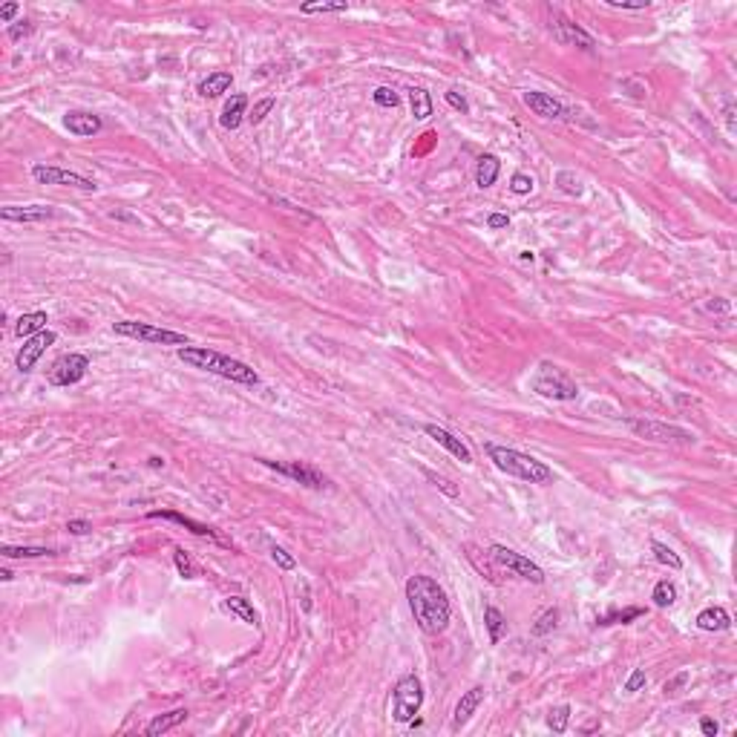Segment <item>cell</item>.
Returning <instances> with one entry per match:
<instances>
[{"mask_svg": "<svg viewBox=\"0 0 737 737\" xmlns=\"http://www.w3.org/2000/svg\"><path fill=\"white\" fill-rule=\"evenodd\" d=\"M685 680H688V674L682 671V674H677V677H674L671 682H665V688H663V691H665V695H677V688H680V685H682Z\"/></svg>", "mask_w": 737, "mask_h": 737, "instance_id": "681fc988", "label": "cell"}, {"mask_svg": "<svg viewBox=\"0 0 737 737\" xmlns=\"http://www.w3.org/2000/svg\"><path fill=\"white\" fill-rule=\"evenodd\" d=\"M32 176L38 185H61V188H75V190H96L98 185L93 179L81 176V173H72V170H64V167H52V164H38L32 167Z\"/></svg>", "mask_w": 737, "mask_h": 737, "instance_id": "9c48e42d", "label": "cell"}, {"mask_svg": "<svg viewBox=\"0 0 737 737\" xmlns=\"http://www.w3.org/2000/svg\"><path fill=\"white\" fill-rule=\"evenodd\" d=\"M188 709H173V712H167V714H159V717H153L150 723H147V734L150 737H156V734H164V731H170V729H176V726H182L185 720H188Z\"/></svg>", "mask_w": 737, "mask_h": 737, "instance_id": "7402d4cb", "label": "cell"}, {"mask_svg": "<svg viewBox=\"0 0 737 737\" xmlns=\"http://www.w3.org/2000/svg\"><path fill=\"white\" fill-rule=\"evenodd\" d=\"M423 706V685L415 674H404L392 691V720L395 723H412L415 714Z\"/></svg>", "mask_w": 737, "mask_h": 737, "instance_id": "8992f818", "label": "cell"}, {"mask_svg": "<svg viewBox=\"0 0 737 737\" xmlns=\"http://www.w3.org/2000/svg\"><path fill=\"white\" fill-rule=\"evenodd\" d=\"M550 32H553V38L561 43V47H579V50H593L596 47V40H593L590 32H585L582 26H576L573 21H568L565 15H559V12L550 18Z\"/></svg>", "mask_w": 737, "mask_h": 737, "instance_id": "30bf717a", "label": "cell"}, {"mask_svg": "<svg viewBox=\"0 0 737 737\" xmlns=\"http://www.w3.org/2000/svg\"><path fill=\"white\" fill-rule=\"evenodd\" d=\"M423 432H426V435H429L432 441H435V444H441L447 452H452L461 464H472V452H469V447H467L461 438H455L452 432H447L444 426H438V423H426Z\"/></svg>", "mask_w": 737, "mask_h": 737, "instance_id": "5bb4252c", "label": "cell"}, {"mask_svg": "<svg viewBox=\"0 0 737 737\" xmlns=\"http://www.w3.org/2000/svg\"><path fill=\"white\" fill-rule=\"evenodd\" d=\"M423 475H426V479H429L432 484H435V487H438V490H441V493H444L447 498H458V487H455V484H452L450 479H444V475H438V472H432V469H426V467H423Z\"/></svg>", "mask_w": 737, "mask_h": 737, "instance_id": "8d00e7d4", "label": "cell"}, {"mask_svg": "<svg viewBox=\"0 0 737 737\" xmlns=\"http://www.w3.org/2000/svg\"><path fill=\"white\" fill-rule=\"evenodd\" d=\"M86 369H90V360H86L84 355H64L52 363L50 383L52 386H75L78 380H84Z\"/></svg>", "mask_w": 737, "mask_h": 737, "instance_id": "8fae6325", "label": "cell"}, {"mask_svg": "<svg viewBox=\"0 0 737 737\" xmlns=\"http://www.w3.org/2000/svg\"><path fill=\"white\" fill-rule=\"evenodd\" d=\"M345 9H349V4H345V0H334V4H328V0H320V4H302V6H299L302 15H328V12H345Z\"/></svg>", "mask_w": 737, "mask_h": 737, "instance_id": "4dcf8cb0", "label": "cell"}, {"mask_svg": "<svg viewBox=\"0 0 737 737\" xmlns=\"http://www.w3.org/2000/svg\"><path fill=\"white\" fill-rule=\"evenodd\" d=\"M406 599H409L412 617H415V622L421 625L423 634H444L450 628V617H452L450 599H447L444 588L432 576H423V573L409 576Z\"/></svg>", "mask_w": 737, "mask_h": 737, "instance_id": "6da1fadb", "label": "cell"}, {"mask_svg": "<svg viewBox=\"0 0 737 737\" xmlns=\"http://www.w3.org/2000/svg\"><path fill=\"white\" fill-rule=\"evenodd\" d=\"M533 176H527V173H515V176L510 179V190L513 193H518V196H525V193H530L533 190Z\"/></svg>", "mask_w": 737, "mask_h": 737, "instance_id": "f35d334b", "label": "cell"}, {"mask_svg": "<svg viewBox=\"0 0 737 737\" xmlns=\"http://www.w3.org/2000/svg\"><path fill=\"white\" fill-rule=\"evenodd\" d=\"M645 682H648V677H645V668H634V671H631V677H628V682H625V691H639Z\"/></svg>", "mask_w": 737, "mask_h": 737, "instance_id": "7bdbcfd3", "label": "cell"}, {"mask_svg": "<svg viewBox=\"0 0 737 737\" xmlns=\"http://www.w3.org/2000/svg\"><path fill=\"white\" fill-rule=\"evenodd\" d=\"M67 530L75 533V536H84V533H90V530H93V525H90V522H84V518H72V522L67 525Z\"/></svg>", "mask_w": 737, "mask_h": 737, "instance_id": "bcb514c9", "label": "cell"}, {"mask_svg": "<svg viewBox=\"0 0 737 737\" xmlns=\"http://www.w3.org/2000/svg\"><path fill=\"white\" fill-rule=\"evenodd\" d=\"M173 561H176V568H179V573H182L185 579H193V561H190V556H188L182 547L173 550Z\"/></svg>", "mask_w": 737, "mask_h": 737, "instance_id": "60d3db41", "label": "cell"}, {"mask_svg": "<svg viewBox=\"0 0 737 737\" xmlns=\"http://www.w3.org/2000/svg\"><path fill=\"white\" fill-rule=\"evenodd\" d=\"M697 628L700 631H726V628H731V617L720 605H712V608H703L697 614Z\"/></svg>", "mask_w": 737, "mask_h": 737, "instance_id": "ffe728a7", "label": "cell"}, {"mask_svg": "<svg viewBox=\"0 0 737 737\" xmlns=\"http://www.w3.org/2000/svg\"><path fill=\"white\" fill-rule=\"evenodd\" d=\"M55 340H58V337H55V331H47V328H43L40 334H35V337H29V340L21 345V352H18V360H15V363H18V369H21L23 375H26V372H32V366L38 363V358H40L43 352H47V349H50V345H52Z\"/></svg>", "mask_w": 737, "mask_h": 737, "instance_id": "4fadbf2b", "label": "cell"}, {"mask_svg": "<svg viewBox=\"0 0 737 737\" xmlns=\"http://www.w3.org/2000/svg\"><path fill=\"white\" fill-rule=\"evenodd\" d=\"M18 9H21L18 4H6L4 9H0V21H4V23H9V21H12L15 15H18Z\"/></svg>", "mask_w": 737, "mask_h": 737, "instance_id": "f907efd6", "label": "cell"}, {"mask_svg": "<svg viewBox=\"0 0 737 737\" xmlns=\"http://www.w3.org/2000/svg\"><path fill=\"white\" fill-rule=\"evenodd\" d=\"M271 559L277 561V565L282 568V571H294L297 568V561H294V556L285 550V547H280V544H271Z\"/></svg>", "mask_w": 737, "mask_h": 737, "instance_id": "ab89813d", "label": "cell"}, {"mask_svg": "<svg viewBox=\"0 0 737 737\" xmlns=\"http://www.w3.org/2000/svg\"><path fill=\"white\" fill-rule=\"evenodd\" d=\"M700 731H703L706 737H714V734L720 731V726H717V720H712V717H703V720H700Z\"/></svg>", "mask_w": 737, "mask_h": 737, "instance_id": "c3c4849f", "label": "cell"}, {"mask_svg": "<svg viewBox=\"0 0 737 737\" xmlns=\"http://www.w3.org/2000/svg\"><path fill=\"white\" fill-rule=\"evenodd\" d=\"M487 225H490L493 231H501V228H507V225H510V216H507V213H490Z\"/></svg>", "mask_w": 737, "mask_h": 737, "instance_id": "7dc6e473", "label": "cell"}, {"mask_svg": "<svg viewBox=\"0 0 737 737\" xmlns=\"http://www.w3.org/2000/svg\"><path fill=\"white\" fill-rule=\"evenodd\" d=\"M0 556L6 559H38V556H52L50 547H12V544H4L0 547Z\"/></svg>", "mask_w": 737, "mask_h": 737, "instance_id": "f546056e", "label": "cell"}, {"mask_svg": "<svg viewBox=\"0 0 737 737\" xmlns=\"http://www.w3.org/2000/svg\"><path fill=\"white\" fill-rule=\"evenodd\" d=\"M611 9H625V12H639V9H648V0H639V4H625V0H605Z\"/></svg>", "mask_w": 737, "mask_h": 737, "instance_id": "ee69618b", "label": "cell"}, {"mask_svg": "<svg viewBox=\"0 0 737 737\" xmlns=\"http://www.w3.org/2000/svg\"><path fill=\"white\" fill-rule=\"evenodd\" d=\"M179 360L193 366V369H202V372H210V375H219L225 380H234V383H245V386H256L259 383V375L248 363L234 360V358H228L222 352L205 349V345H182Z\"/></svg>", "mask_w": 737, "mask_h": 737, "instance_id": "7a4b0ae2", "label": "cell"}, {"mask_svg": "<svg viewBox=\"0 0 737 737\" xmlns=\"http://www.w3.org/2000/svg\"><path fill=\"white\" fill-rule=\"evenodd\" d=\"M409 104H412V115L418 121H426L432 115V98H429V93L423 90V86H412V90H409Z\"/></svg>", "mask_w": 737, "mask_h": 737, "instance_id": "4316f807", "label": "cell"}, {"mask_svg": "<svg viewBox=\"0 0 737 737\" xmlns=\"http://www.w3.org/2000/svg\"><path fill=\"white\" fill-rule=\"evenodd\" d=\"M533 392L550 401H576L579 386L571 380V375L565 369H559L556 363H539V372L533 377Z\"/></svg>", "mask_w": 737, "mask_h": 737, "instance_id": "277c9868", "label": "cell"}, {"mask_svg": "<svg viewBox=\"0 0 737 737\" xmlns=\"http://www.w3.org/2000/svg\"><path fill=\"white\" fill-rule=\"evenodd\" d=\"M231 84H234V75H231V72H213V75H207V78L199 84V96H202V98H219L222 93L231 90Z\"/></svg>", "mask_w": 737, "mask_h": 737, "instance_id": "603a6c76", "label": "cell"}, {"mask_svg": "<svg viewBox=\"0 0 737 737\" xmlns=\"http://www.w3.org/2000/svg\"><path fill=\"white\" fill-rule=\"evenodd\" d=\"M484 625H487V631H490V642H501L504 639V634H507V619H504V614L498 611V608H484Z\"/></svg>", "mask_w": 737, "mask_h": 737, "instance_id": "83f0119b", "label": "cell"}, {"mask_svg": "<svg viewBox=\"0 0 737 737\" xmlns=\"http://www.w3.org/2000/svg\"><path fill=\"white\" fill-rule=\"evenodd\" d=\"M568 723H571V706H556V709L547 714V726H550L553 734H565Z\"/></svg>", "mask_w": 737, "mask_h": 737, "instance_id": "d6a6232c", "label": "cell"}, {"mask_svg": "<svg viewBox=\"0 0 737 737\" xmlns=\"http://www.w3.org/2000/svg\"><path fill=\"white\" fill-rule=\"evenodd\" d=\"M372 98H375L377 107H386V110H395L401 104V98H398V93L392 90V86H377V90L372 93Z\"/></svg>", "mask_w": 737, "mask_h": 737, "instance_id": "d590c367", "label": "cell"}, {"mask_svg": "<svg viewBox=\"0 0 737 737\" xmlns=\"http://www.w3.org/2000/svg\"><path fill=\"white\" fill-rule=\"evenodd\" d=\"M150 518H164V522H176V525H182V527H188L190 533H196V536H207V539H219L210 527H205V525H199V522H193V518H188V515H182V513H170V510H150L147 513Z\"/></svg>", "mask_w": 737, "mask_h": 737, "instance_id": "44dd1931", "label": "cell"}, {"mask_svg": "<svg viewBox=\"0 0 737 737\" xmlns=\"http://www.w3.org/2000/svg\"><path fill=\"white\" fill-rule=\"evenodd\" d=\"M43 328H47V312H29V314H23V317L18 320V326H15V334L29 340V337L40 334Z\"/></svg>", "mask_w": 737, "mask_h": 737, "instance_id": "d4e9b609", "label": "cell"}, {"mask_svg": "<svg viewBox=\"0 0 737 737\" xmlns=\"http://www.w3.org/2000/svg\"><path fill=\"white\" fill-rule=\"evenodd\" d=\"M645 611L642 608H628V611H614V614H608V617H602L599 619V625H617V622H631V619H636V617H642Z\"/></svg>", "mask_w": 737, "mask_h": 737, "instance_id": "74e56055", "label": "cell"}, {"mask_svg": "<svg viewBox=\"0 0 737 737\" xmlns=\"http://www.w3.org/2000/svg\"><path fill=\"white\" fill-rule=\"evenodd\" d=\"M29 32H32V23H23V26H12V29H9V38H12V40H21V38H23V35H29Z\"/></svg>", "mask_w": 737, "mask_h": 737, "instance_id": "816d5d0a", "label": "cell"}, {"mask_svg": "<svg viewBox=\"0 0 737 737\" xmlns=\"http://www.w3.org/2000/svg\"><path fill=\"white\" fill-rule=\"evenodd\" d=\"M0 216H4L6 222H47L55 216V210L47 207V205H26V207L9 205V207L0 210Z\"/></svg>", "mask_w": 737, "mask_h": 737, "instance_id": "e0dca14e", "label": "cell"}, {"mask_svg": "<svg viewBox=\"0 0 737 737\" xmlns=\"http://www.w3.org/2000/svg\"><path fill=\"white\" fill-rule=\"evenodd\" d=\"M556 625H559V611H556V608H547V611L539 614V619H536V625H533V636H544V634H550Z\"/></svg>", "mask_w": 737, "mask_h": 737, "instance_id": "836d02e7", "label": "cell"}, {"mask_svg": "<svg viewBox=\"0 0 737 737\" xmlns=\"http://www.w3.org/2000/svg\"><path fill=\"white\" fill-rule=\"evenodd\" d=\"M265 467H271V469H277V472H282V475H288V479H294V481H299L302 487H312V490H323V487H328V479L323 472H317L314 467H309V464H299V461H288V464H280V461H263Z\"/></svg>", "mask_w": 737, "mask_h": 737, "instance_id": "7c38bea8", "label": "cell"}, {"mask_svg": "<svg viewBox=\"0 0 737 737\" xmlns=\"http://www.w3.org/2000/svg\"><path fill=\"white\" fill-rule=\"evenodd\" d=\"M245 110H248V98L245 96H231L225 110H222V115H219V124L225 130H236L242 124V118H245Z\"/></svg>", "mask_w": 737, "mask_h": 737, "instance_id": "cb8c5ba5", "label": "cell"}, {"mask_svg": "<svg viewBox=\"0 0 737 737\" xmlns=\"http://www.w3.org/2000/svg\"><path fill=\"white\" fill-rule=\"evenodd\" d=\"M113 331L121 337H133L139 343H150V345H190V337L182 331H170V328H159L153 323H139V320H118L113 323Z\"/></svg>", "mask_w": 737, "mask_h": 737, "instance_id": "5b68a950", "label": "cell"}, {"mask_svg": "<svg viewBox=\"0 0 737 737\" xmlns=\"http://www.w3.org/2000/svg\"><path fill=\"white\" fill-rule=\"evenodd\" d=\"M525 104H527L536 115H542V118H556V121L568 118V107L561 104V101H556L553 96H547V93L530 90V93H525Z\"/></svg>", "mask_w": 737, "mask_h": 737, "instance_id": "9a60e30c", "label": "cell"}, {"mask_svg": "<svg viewBox=\"0 0 737 737\" xmlns=\"http://www.w3.org/2000/svg\"><path fill=\"white\" fill-rule=\"evenodd\" d=\"M299 588H302V611H312V599H309V585L306 582H299Z\"/></svg>", "mask_w": 737, "mask_h": 737, "instance_id": "f5cc1de1", "label": "cell"}, {"mask_svg": "<svg viewBox=\"0 0 737 737\" xmlns=\"http://www.w3.org/2000/svg\"><path fill=\"white\" fill-rule=\"evenodd\" d=\"M484 450H487L490 461L501 472L513 475V479H522V481H530V484H550L553 481V469L533 455H525L513 447H498V444H487Z\"/></svg>", "mask_w": 737, "mask_h": 737, "instance_id": "3957f363", "label": "cell"}, {"mask_svg": "<svg viewBox=\"0 0 737 737\" xmlns=\"http://www.w3.org/2000/svg\"><path fill=\"white\" fill-rule=\"evenodd\" d=\"M64 127L69 130L72 136H81V139H86V136H96V133H101V118H98L96 113L72 110V113H67V115H64Z\"/></svg>", "mask_w": 737, "mask_h": 737, "instance_id": "2e32d148", "label": "cell"}, {"mask_svg": "<svg viewBox=\"0 0 737 737\" xmlns=\"http://www.w3.org/2000/svg\"><path fill=\"white\" fill-rule=\"evenodd\" d=\"M481 700H484V685H472L469 691H464L458 706H455V714H452V729L467 726V720L475 714V709L481 706Z\"/></svg>", "mask_w": 737, "mask_h": 737, "instance_id": "ac0fdd59", "label": "cell"}, {"mask_svg": "<svg viewBox=\"0 0 737 737\" xmlns=\"http://www.w3.org/2000/svg\"><path fill=\"white\" fill-rule=\"evenodd\" d=\"M225 608H228L234 617H239L245 625H256V622H259L253 605H251L245 596H228V599H225Z\"/></svg>", "mask_w": 737, "mask_h": 737, "instance_id": "484cf974", "label": "cell"}, {"mask_svg": "<svg viewBox=\"0 0 737 737\" xmlns=\"http://www.w3.org/2000/svg\"><path fill=\"white\" fill-rule=\"evenodd\" d=\"M447 104H450L452 110H458V113H467V110H469L467 98H464L458 90H450V93H447Z\"/></svg>", "mask_w": 737, "mask_h": 737, "instance_id": "f6af8a7d", "label": "cell"}, {"mask_svg": "<svg viewBox=\"0 0 737 737\" xmlns=\"http://www.w3.org/2000/svg\"><path fill=\"white\" fill-rule=\"evenodd\" d=\"M628 426H631V432L636 438L654 441V444H695V432H688L682 426H674V423L634 418V421H628Z\"/></svg>", "mask_w": 737, "mask_h": 737, "instance_id": "52a82bcc", "label": "cell"}, {"mask_svg": "<svg viewBox=\"0 0 737 737\" xmlns=\"http://www.w3.org/2000/svg\"><path fill=\"white\" fill-rule=\"evenodd\" d=\"M490 553H493V559L498 561L501 568L513 571L515 576H522V579H527V582H533V585H542V582H544V571L536 565V561H530L527 556L515 553V550H510V547H504V544H493Z\"/></svg>", "mask_w": 737, "mask_h": 737, "instance_id": "ba28073f", "label": "cell"}, {"mask_svg": "<svg viewBox=\"0 0 737 737\" xmlns=\"http://www.w3.org/2000/svg\"><path fill=\"white\" fill-rule=\"evenodd\" d=\"M271 110H274V98H263V101H259V104L253 107V113H251V121H253V124H259V121H263V118H265Z\"/></svg>", "mask_w": 737, "mask_h": 737, "instance_id": "b9f144b4", "label": "cell"}, {"mask_svg": "<svg viewBox=\"0 0 737 737\" xmlns=\"http://www.w3.org/2000/svg\"><path fill=\"white\" fill-rule=\"evenodd\" d=\"M651 599H654V605H657V608H671V605L677 602V588H674V582H668V579L657 582V585H654V593H651Z\"/></svg>", "mask_w": 737, "mask_h": 737, "instance_id": "f1b7e54d", "label": "cell"}, {"mask_svg": "<svg viewBox=\"0 0 737 737\" xmlns=\"http://www.w3.org/2000/svg\"><path fill=\"white\" fill-rule=\"evenodd\" d=\"M498 170H501V161H498V156H493V153H484V156L479 159V167H475V185H479L481 190L493 188V185H496V179H498Z\"/></svg>", "mask_w": 737, "mask_h": 737, "instance_id": "d6986e66", "label": "cell"}, {"mask_svg": "<svg viewBox=\"0 0 737 737\" xmlns=\"http://www.w3.org/2000/svg\"><path fill=\"white\" fill-rule=\"evenodd\" d=\"M651 550H654V556H657L660 565H668L671 571H680V568H682V559H680L668 544H663V542H651Z\"/></svg>", "mask_w": 737, "mask_h": 737, "instance_id": "1f68e13d", "label": "cell"}, {"mask_svg": "<svg viewBox=\"0 0 737 737\" xmlns=\"http://www.w3.org/2000/svg\"><path fill=\"white\" fill-rule=\"evenodd\" d=\"M556 185H559L561 193H568V196H579V193H582V182H579V176H573V173H568V170H561V173H559V176H556Z\"/></svg>", "mask_w": 737, "mask_h": 737, "instance_id": "e575fe53", "label": "cell"}]
</instances>
